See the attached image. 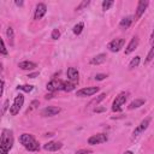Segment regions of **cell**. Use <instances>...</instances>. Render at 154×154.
I'll list each match as a JSON object with an SVG mask.
<instances>
[{"mask_svg": "<svg viewBox=\"0 0 154 154\" xmlns=\"http://www.w3.org/2000/svg\"><path fill=\"white\" fill-rule=\"evenodd\" d=\"M13 146V135L12 131L4 129L1 132V141H0V149L1 154H7Z\"/></svg>", "mask_w": 154, "mask_h": 154, "instance_id": "1", "label": "cell"}, {"mask_svg": "<svg viewBox=\"0 0 154 154\" xmlns=\"http://www.w3.org/2000/svg\"><path fill=\"white\" fill-rule=\"evenodd\" d=\"M19 142L24 146V148L29 152H36L40 149V144L38 142L35 140V137L30 134H23L19 137Z\"/></svg>", "mask_w": 154, "mask_h": 154, "instance_id": "2", "label": "cell"}, {"mask_svg": "<svg viewBox=\"0 0 154 154\" xmlns=\"http://www.w3.org/2000/svg\"><path fill=\"white\" fill-rule=\"evenodd\" d=\"M128 96H129V93H125V91L118 94V96H116V99L112 103V111L113 112H120L123 109L124 103L128 100Z\"/></svg>", "mask_w": 154, "mask_h": 154, "instance_id": "3", "label": "cell"}, {"mask_svg": "<svg viewBox=\"0 0 154 154\" xmlns=\"http://www.w3.org/2000/svg\"><path fill=\"white\" fill-rule=\"evenodd\" d=\"M23 103H24V96H23L22 94H19L18 96L14 97V101H13L12 106L10 107V114H11V116H17V114L19 113V111H20Z\"/></svg>", "mask_w": 154, "mask_h": 154, "instance_id": "4", "label": "cell"}, {"mask_svg": "<svg viewBox=\"0 0 154 154\" xmlns=\"http://www.w3.org/2000/svg\"><path fill=\"white\" fill-rule=\"evenodd\" d=\"M149 123H150V118H146V119H143V120L135 128V130H134V132H132V138L138 137V136H140V135L148 128Z\"/></svg>", "mask_w": 154, "mask_h": 154, "instance_id": "5", "label": "cell"}, {"mask_svg": "<svg viewBox=\"0 0 154 154\" xmlns=\"http://www.w3.org/2000/svg\"><path fill=\"white\" fill-rule=\"evenodd\" d=\"M97 91H99V87H87V88H82V89L77 90L76 96H79V97L91 96V95L96 94Z\"/></svg>", "mask_w": 154, "mask_h": 154, "instance_id": "6", "label": "cell"}, {"mask_svg": "<svg viewBox=\"0 0 154 154\" xmlns=\"http://www.w3.org/2000/svg\"><path fill=\"white\" fill-rule=\"evenodd\" d=\"M124 43H125V40L124 38H114V40H112L109 43H108V49L111 51V52H119L122 48H123V46H124Z\"/></svg>", "mask_w": 154, "mask_h": 154, "instance_id": "7", "label": "cell"}, {"mask_svg": "<svg viewBox=\"0 0 154 154\" xmlns=\"http://www.w3.org/2000/svg\"><path fill=\"white\" fill-rule=\"evenodd\" d=\"M108 140L107 135L106 134H96V135H93L88 138V143L91 144V146H95V144H100V143H103Z\"/></svg>", "mask_w": 154, "mask_h": 154, "instance_id": "8", "label": "cell"}, {"mask_svg": "<svg viewBox=\"0 0 154 154\" xmlns=\"http://www.w3.org/2000/svg\"><path fill=\"white\" fill-rule=\"evenodd\" d=\"M148 5H149V1H147V0H141V1L137 2V8H136V13H135V20L141 18V16L147 10Z\"/></svg>", "mask_w": 154, "mask_h": 154, "instance_id": "9", "label": "cell"}, {"mask_svg": "<svg viewBox=\"0 0 154 154\" xmlns=\"http://www.w3.org/2000/svg\"><path fill=\"white\" fill-rule=\"evenodd\" d=\"M46 12H47V6L45 4H42V2L37 4L36 5V8H35V13H34V19L35 20L41 19L46 14Z\"/></svg>", "mask_w": 154, "mask_h": 154, "instance_id": "10", "label": "cell"}, {"mask_svg": "<svg viewBox=\"0 0 154 154\" xmlns=\"http://www.w3.org/2000/svg\"><path fill=\"white\" fill-rule=\"evenodd\" d=\"M63 82L64 81H60V79H52L51 82L47 83V90L48 91H57V90H61V87H63Z\"/></svg>", "mask_w": 154, "mask_h": 154, "instance_id": "11", "label": "cell"}, {"mask_svg": "<svg viewBox=\"0 0 154 154\" xmlns=\"http://www.w3.org/2000/svg\"><path fill=\"white\" fill-rule=\"evenodd\" d=\"M61 147H63V143L58 142V141H51V142H47L46 144H43V149L48 150V152H57V150L61 149Z\"/></svg>", "mask_w": 154, "mask_h": 154, "instance_id": "12", "label": "cell"}, {"mask_svg": "<svg viewBox=\"0 0 154 154\" xmlns=\"http://www.w3.org/2000/svg\"><path fill=\"white\" fill-rule=\"evenodd\" d=\"M60 112V107H55V106H48L46 108H43L41 111V116L43 117H52V116H55Z\"/></svg>", "mask_w": 154, "mask_h": 154, "instance_id": "13", "label": "cell"}, {"mask_svg": "<svg viewBox=\"0 0 154 154\" xmlns=\"http://www.w3.org/2000/svg\"><path fill=\"white\" fill-rule=\"evenodd\" d=\"M137 46H138V37H137V36H134V37L131 38V41L128 43L126 48H125V54L132 53V52L137 48Z\"/></svg>", "mask_w": 154, "mask_h": 154, "instance_id": "14", "label": "cell"}, {"mask_svg": "<svg viewBox=\"0 0 154 154\" xmlns=\"http://www.w3.org/2000/svg\"><path fill=\"white\" fill-rule=\"evenodd\" d=\"M67 77L71 82H78V77H79V72L76 67H69L67 69Z\"/></svg>", "mask_w": 154, "mask_h": 154, "instance_id": "15", "label": "cell"}, {"mask_svg": "<svg viewBox=\"0 0 154 154\" xmlns=\"http://www.w3.org/2000/svg\"><path fill=\"white\" fill-rule=\"evenodd\" d=\"M132 20H134V17H131V16H126V17H124V18L119 22V28H120L122 30H126V29H129L130 25H131V23H132Z\"/></svg>", "mask_w": 154, "mask_h": 154, "instance_id": "16", "label": "cell"}, {"mask_svg": "<svg viewBox=\"0 0 154 154\" xmlns=\"http://www.w3.org/2000/svg\"><path fill=\"white\" fill-rule=\"evenodd\" d=\"M106 58L107 57H106L105 53H100V54H97V55H95L90 59V64L91 65H101L106 61Z\"/></svg>", "mask_w": 154, "mask_h": 154, "instance_id": "17", "label": "cell"}, {"mask_svg": "<svg viewBox=\"0 0 154 154\" xmlns=\"http://www.w3.org/2000/svg\"><path fill=\"white\" fill-rule=\"evenodd\" d=\"M18 66L22 69V70H34L36 67V64L32 63V61H29V60H25V61H22L18 64Z\"/></svg>", "mask_w": 154, "mask_h": 154, "instance_id": "18", "label": "cell"}, {"mask_svg": "<svg viewBox=\"0 0 154 154\" xmlns=\"http://www.w3.org/2000/svg\"><path fill=\"white\" fill-rule=\"evenodd\" d=\"M144 100L143 99H135L134 101H131L130 103H129V106H128V108L129 109H134V108H138V107H141L142 105H144Z\"/></svg>", "mask_w": 154, "mask_h": 154, "instance_id": "19", "label": "cell"}, {"mask_svg": "<svg viewBox=\"0 0 154 154\" xmlns=\"http://www.w3.org/2000/svg\"><path fill=\"white\" fill-rule=\"evenodd\" d=\"M75 85H76V83L75 82H63V87H61V90H64V91H71V90H73L75 89Z\"/></svg>", "mask_w": 154, "mask_h": 154, "instance_id": "20", "label": "cell"}, {"mask_svg": "<svg viewBox=\"0 0 154 154\" xmlns=\"http://www.w3.org/2000/svg\"><path fill=\"white\" fill-rule=\"evenodd\" d=\"M105 97H106V94H105V93H102V94H100V95H99L97 97H95V99H93V100H91V101L89 102V105H88V107H91L93 105H97V103H99L100 101H102V100H103Z\"/></svg>", "mask_w": 154, "mask_h": 154, "instance_id": "21", "label": "cell"}, {"mask_svg": "<svg viewBox=\"0 0 154 154\" xmlns=\"http://www.w3.org/2000/svg\"><path fill=\"white\" fill-rule=\"evenodd\" d=\"M6 35H7V38L10 41V45L13 46V38H14V32H13V29L12 26H8L7 30H6Z\"/></svg>", "mask_w": 154, "mask_h": 154, "instance_id": "22", "label": "cell"}, {"mask_svg": "<svg viewBox=\"0 0 154 154\" xmlns=\"http://www.w3.org/2000/svg\"><path fill=\"white\" fill-rule=\"evenodd\" d=\"M140 61H141V57H135V58H132L131 59V61L129 63V69H134V67H137L138 66V64H140Z\"/></svg>", "mask_w": 154, "mask_h": 154, "instance_id": "23", "label": "cell"}, {"mask_svg": "<svg viewBox=\"0 0 154 154\" xmlns=\"http://www.w3.org/2000/svg\"><path fill=\"white\" fill-rule=\"evenodd\" d=\"M83 28H84V24L81 22V23H77L75 26H73V29H72V31H73V34L75 35H79L81 32H82V30H83Z\"/></svg>", "mask_w": 154, "mask_h": 154, "instance_id": "24", "label": "cell"}, {"mask_svg": "<svg viewBox=\"0 0 154 154\" xmlns=\"http://www.w3.org/2000/svg\"><path fill=\"white\" fill-rule=\"evenodd\" d=\"M32 89H34V87L30 85V84H23V85H18L17 87V90H22V91H25V93H29Z\"/></svg>", "mask_w": 154, "mask_h": 154, "instance_id": "25", "label": "cell"}, {"mask_svg": "<svg viewBox=\"0 0 154 154\" xmlns=\"http://www.w3.org/2000/svg\"><path fill=\"white\" fill-rule=\"evenodd\" d=\"M153 59H154V46H152L150 51L148 52V54H147V58H146V60H144V64H148V63H150Z\"/></svg>", "mask_w": 154, "mask_h": 154, "instance_id": "26", "label": "cell"}, {"mask_svg": "<svg viewBox=\"0 0 154 154\" xmlns=\"http://www.w3.org/2000/svg\"><path fill=\"white\" fill-rule=\"evenodd\" d=\"M113 4H114L113 0H105V1L102 2V10H103V11L109 10V7H111Z\"/></svg>", "mask_w": 154, "mask_h": 154, "instance_id": "27", "label": "cell"}, {"mask_svg": "<svg viewBox=\"0 0 154 154\" xmlns=\"http://www.w3.org/2000/svg\"><path fill=\"white\" fill-rule=\"evenodd\" d=\"M51 36H52L53 40H58V38L60 37V31H59V29H53Z\"/></svg>", "mask_w": 154, "mask_h": 154, "instance_id": "28", "label": "cell"}, {"mask_svg": "<svg viewBox=\"0 0 154 154\" xmlns=\"http://www.w3.org/2000/svg\"><path fill=\"white\" fill-rule=\"evenodd\" d=\"M89 4H90V1H88V0H87V1H82V2L79 4V6L76 7V11H81V10H83V8H84L85 6H88Z\"/></svg>", "mask_w": 154, "mask_h": 154, "instance_id": "29", "label": "cell"}, {"mask_svg": "<svg viewBox=\"0 0 154 154\" xmlns=\"http://www.w3.org/2000/svg\"><path fill=\"white\" fill-rule=\"evenodd\" d=\"M1 45H2V47H1V54L2 55H7V49H6V46H5L4 40H1Z\"/></svg>", "mask_w": 154, "mask_h": 154, "instance_id": "30", "label": "cell"}, {"mask_svg": "<svg viewBox=\"0 0 154 154\" xmlns=\"http://www.w3.org/2000/svg\"><path fill=\"white\" fill-rule=\"evenodd\" d=\"M107 77V75H105V73H97L96 76H95V79L96 81H102V79H105Z\"/></svg>", "mask_w": 154, "mask_h": 154, "instance_id": "31", "label": "cell"}, {"mask_svg": "<svg viewBox=\"0 0 154 154\" xmlns=\"http://www.w3.org/2000/svg\"><path fill=\"white\" fill-rule=\"evenodd\" d=\"M30 106H31V107H30V108H29V109H28V111H26V112H30V111H31V109H34V108H36V107H37V106H38V101H37V100H35V101H32V102H31V105H30Z\"/></svg>", "mask_w": 154, "mask_h": 154, "instance_id": "32", "label": "cell"}, {"mask_svg": "<svg viewBox=\"0 0 154 154\" xmlns=\"http://www.w3.org/2000/svg\"><path fill=\"white\" fill-rule=\"evenodd\" d=\"M91 150L90 149H79L76 152V154H90Z\"/></svg>", "mask_w": 154, "mask_h": 154, "instance_id": "33", "label": "cell"}, {"mask_svg": "<svg viewBox=\"0 0 154 154\" xmlns=\"http://www.w3.org/2000/svg\"><path fill=\"white\" fill-rule=\"evenodd\" d=\"M7 106H8V101L6 100V101L4 102V107H2V114L6 112V109H7Z\"/></svg>", "mask_w": 154, "mask_h": 154, "instance_id": "34", "label": "cell"}, {"mask_svg": "<svg viewBox=\"0 0 154 154\" xmlns=\"http://www.w3.org/2000/svg\"><path fill=\"white\" fill-rule=\"evenodd\" d=\"M103 111H105L103 107H99V108L96 107V108H94V112H96V113H99V112H103Z\"/></svg>", "mask_w": 154, "mask_h": 154, "instance_id": "35", "label": "cell"}, {"mask_svg": "<svg viewBox=\"0 0 154 154\" xmlns=\"http://www.w3.org/2000/svg\"><path fill=\"white\" fill-rule=\"evenodd\" d=\"M150 45L154 46V30H153V32H152V35H150Z\"/></svg>", "mask_w": 154, "mask_h": 154, "instance_id": "36", "label": "cell"}, {"mask_svg": "<svg viewBox=\"0 0 154 154\" xmlns=\"http://www.w3.org/2000/svg\"><path fill=\"white\" fill-rule=\"evenodd\" d=\"M36 76H38V72H34V73H30L28 77H29V78H35Z\"/></svg>", "mask_w": 154, "mask_h": 154, "instance_id": "37", "label": "cell"}, {"mask_svg": "<svg viewBox=\"0 0 154 154\" xmlns=\"http://www.w3.org/2000/svg\"><path fill=\"white\" fill-rule=\"evenodd\" d=\"M23 4H24L23 1H16V5L17 6H23Z\"/></svg>", "mask_w": 154, "mask_h": 154, "instance_id": "38", "label": "cell"}, {"mask_svg": "<svg viewBox=\"0 0 154 154\" xmlns=\"http://www.w3.org/2000/svg\"><path fill=\"white\" fill-rule=\"evenodd\" d=\"M124 154H134V153H132V152H131V150H126V152H125V153H124Z\"/></svg>", "mask_w": 154, "mask_h": 154, "instance_id": "39", "label": "cell"}]
</instances>
